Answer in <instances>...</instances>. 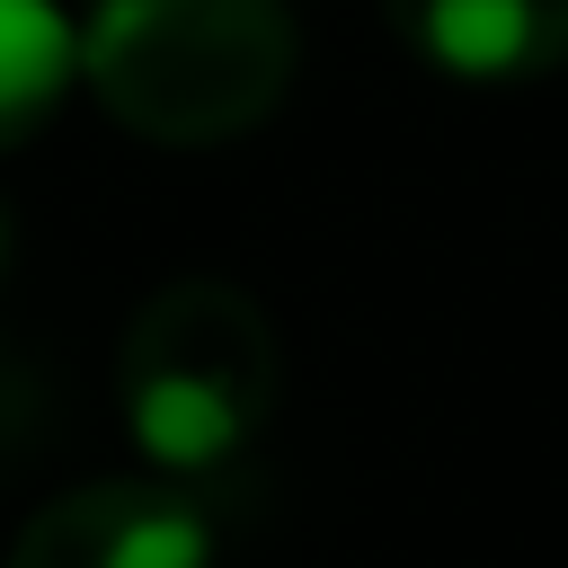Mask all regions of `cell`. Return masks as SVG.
<instances>
[{
  "mask_svg": "<svg viewBox=\"0 0 568 568\" xmlns=\"http://www.w3.org/2000/svg\"><path fill=\"white\" fill-rule=\"evenodd\" d=\"M71 36L98 106L169 151H213L266 124L302 53L284 0H89Z\"/></svg>",
  "mask_w": 568,
  "mask_h": 568,
  "instance_id": "6da1fadb",
  "label": "cell"
},
{
  "mask_svg": "<svg viewBox=\"0 0 568 568\" xmlns=\"http://www.w3.org/2000/svg\"><path fill=\"white\" fill-rule=\"evenodd\" d=\"M124 426L169 479H213L240 462L275 408V328L240 284H160L115 355Z\"/></svg>",
  "mask_w": 568,
  "mask_h": 568,
  "instance_id": "7a4b0ae2",
  "label": "cell"
},
{
  "mask_svg": "<svg viewBox=\"0 0 568 568\" xmlns=\"http://www.w3.org/2000/svg\"><path fill=\"white\" fill-rule=\"evenodd\" d=\"M213 515L178 479H89L27 515L9 568H213Z\"/></svg>",
  "mask_w": 568,
  "mask_h": 568,
  "instance_id": "3957f363",
  "label": "cell"
},
{
  "mask_svg": "<svg viewBox=\"0 0 568 568\" xmlns=\"http://www.w3.org/2000/svg\"><path fill=\"white\" fill-rule=\"evenodd\" d=\"M417 62L453 80H532L568 62V0H382Z\"/></svg>",
  "mask_w": 568,
  "mask_h": 568,
  "instance_id": "277c9868",
  "label": "cell"
},
{
  "mask_svg": "<svg viewBox=\"0 0 568 568\" xmlns=\"http://www.w3.org/2000/svg\"><path fill=\"white\" fill-rule=\"evenodd\" d=\"M80 80V36L53 0H0V151L53 124L62 89Z\"/></svg>",
  "mask_w": 568,
  "mask_h": 568,
  "instance_id": "5b68a950",
  "label": "cell"
},
{
  "mask_svg": "<svg viewBox=\"0 0 568 568\" xmlns=\"http://www.w3.org/2000/svg\"><path fill=\"white\" fill-rule=\"evenodd\" d=\"M0 266H9V222H0Z\"/></svg>",
  "mask_w": 568,
  "mask_h": 568,
  "instance_id": "8992f818",
  "label": "cell"
}]
</instances>
